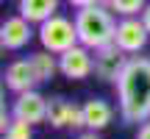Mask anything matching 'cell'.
I'll return each mask as SVG.
<instances>
[{"mask_svg":"<svg viewBox=\"0 0 150 139\" xmlns=\"http://www.w3.org/2000/svg\"><path fill=\"white\" fill-rule=\"evenodd\" d=\"M120 117L128 125H139L150 120V59L131 56L117 84Z\"/></svg>","mask_w":150,"mask_h":139,"instance_id":"1","label":"cell"},{"mask_svg":"<svg viewBox=\"0 0 150 139\" xmlns=\"http://www.w3.org/2000/svg\"><path fill=\"white\" fill-rule=\"evenodd\" d=\"M72 20H75V28H78V42L86 45L89 50L106 48L117 36V14L103 3L78 9Z\"/></svg>","mask_w":150,"mask_h":139,"instance_id":"2","label":"cell"},{"mask_svg":"<svg viewBox=\"0 0 150 139\" xmlns=\"http://www.w3.org/2000/svg\"><path fill=\"white\" fill-rule=\"evenodd\" d=\"M39 42H42L45 50L61 56L64 50H70L72 45H78V28H75V20L64 14H53L50 20H45L39 25Z\"/></svg>","mask_w":150,"mask_h":139,"instance_id":"3","label":"cell"},{"mask_svg":"<svg viewBox=\"0 0 150 139\" xmlns=\"http://www.w3.org/2000/svg\"><path fill=\"white\" fill-rule=\"evenodd\" d=\"M128 59L131 56L125 53L117 42L95 50V78L103 81V84H117L122 70H125V64H128Z\"/></svg>","mask_w":150,"mask_h":139,"instance_id":"4","label":"cell"},{"mask_svg":"<svg viewBox=\"0 0 150 139\" xmlns=\"http://www.w3.org/2000/svg\"><path fill=\"white\" fill-rule=\"evenodd\" d=\"M59 72L70 81H83L95 72V50H89L86 45H72L70 50L59 56Z\"/></svg>","mask_w":150,"mask_h":139,"instance_id":"5","label":"cell"},{"mask_svg":"<svg viewBox=\"0 0 150 139\" xmlns=\"http://www.w3.org/2000/svg\"><path fill=\"white\" fill-rule=\"evenodd\" d=\"M11 114L14 120H22V123H47V97L36 89H28V92H20L11 103Z\"/></svg>","mask_w":150,"mask_h":139,"instance_id":"6","label":"cell"},{"mask_svg":"<svg viewBox=\"0 0 150 139\" xmlns=\"http://www.w3.org/2000/svg\"><path fill=\"white\" fill-rule=\"evenodd\" d=\"M147 39H150V31H147V25H145V20H142V17H120L114 42H117L128 56L145 50Z\"/></svg>","mask_w":150,"mask_h":139,"instance_id":"7","label":"cell"},{"mask_svg":"<svg viewBox=\"0 0 150 139\" xmlns=\"http://www.w3.org/2000/svg\"><path fill=\"white\" fill-rule=\"evenodd\" d=\"M33 22H28L22 14L6 17L3 25H0V48L3 50H22L33 36Z\"/></svg>","mask_w":150,"mask_h":139,"instance_id":"8","label":"cell"},{"mask_svg":"<svg viewBox=\"0 0 150 139\" xmlns=\"http://www.w3.org/2000/svg\"><path fill=\"white\" fill-rule=\"evenodd\" d=\"M3 84H6V89H11L14 95L39 86L36 84V75H33V67H31V59H17V61H11V64L6 67V72H3Z\"/></svg>","mask_w":150,"mask_h":139,"instance_id":"9","label":"cell"},{"mask_svg":"<svg viewBox=\"0 0 150 139\" xmlns=\"http://www.w3.org/2000/svg\"><path fill=\"white\" fill-rule=\"evenodd\" d=\"M83 117H86V128L89 131H103L111 125L114 120V109L108 100L103 97H92V100L83 103Z\"/></svg>","mask_w":150,"mask_h":139,"instance_id":"10","label":"cell"},{"mask_svg":"<svg viewBox=\"0 0 150 139\" xmlns=\"http://www.w3.org/2000/svg\"><path fill=\"white\" fill-rule=\"evenodd\" d=\"M59 3L61 0H20L17 11L33 25H42L45 20H50L53 14H59Z\"/></svg>","mask_w":150,"mask_h":139,"instance_id":"11","label":"cell"},{"mask_svg":"<svg viewBox=\"0 0 150 139\" xmlns=\"http://www.w3.org/2000/svg\"><path fill=\"white\" fill-rule=\"evenodd\" d=\"M31 67H33V75H36V84H47L59 72V56L42 48L39 53L31 56Z\"/></svg>","mask_w":150,"mask_h":139,"instance_id":"12","label":"cell"},{"mask_svg":"<svg viewBox=\"0 0 150 139\" xmlns=\"http://www.w3.org/2000/svg\"><path fill=\"white\" fill-rule=\"evenodd\" d=\"M70 106L72 103L67 100V97H50L47 100V125L50 128H67L70 125Z\"/></svg>","mask_w":150,"mask_h":139,"instance_id":"13","label":"cell"},{"mask_svg":"<svg viewBox=\"0 0 150 139\" xmlns=\"http://www.w3.org/2000/svg\"><path fill=\"white\" fill-rule=\"evenodd\" d=\"M103 6H108L117 17H142L147 0H103Z\"/></svg>","mask_w":150,"mask_h":139,"instance_id":"14","label":"cell"},{"mask_svg":"<svg viewBox=\"0 0 150 139\" xmlns=\"http://www.w3.org/2000/svg\"><path fill=\"white\" fill-rule=\"evenodd\" d=\"M3 139H33V125L22 123V120H14L8 125V131L3 134Z\"/></svg>","mask_w":150,"mask_h":139,"instance_id":"15","label":"cell"},{"mask_svg":"<svg viewBox=\"0 0 150 139\" xmlns=\"http://www.w3.org/2000/svg\"><path fill=\"white\" fill-rule=\"evenodd\" d=\"M67 128H72V131H83L86 128V117H83V106H70V125Z\"/></svg>","mask_w":150,"mask_h":139,"instance_id":"16","label":"cell"},{"mask_svg":"<svg viewBox=\"0 0 150 139\" xmlns=\"http://www.w3.org/2000/svg\"><path fill=\"white\" fill-rule=\"evenodd\" d=\"M67 3L78 11V9H86V6H97V3H103V0H67Z\"/></svg>","mask_w":150,"mask_h":139,"instance_id":"17","label":"cell"},{"mask_svg":"<svg viewBox=\"0 0 150 139\" xmlns=\"http://www.w3.org/2000/svg\"><path fill=\"white\" fill-rule=\"evenodd\" d=\"M136 139H150V120L139 123V131H136Z\"/></svg>","mask_w":150,"mask_h":139,"instance_id":"18","label":"cell"},{"mask_svg":"<svg viewBox=\"0 0 150 139\" xmlns=\"http://www.w3.org/2000/svg\"><path fill=\"white\" fill-rule=\"evenodd\" d=\"M78 139H100V131H89V128H86V131L78 134Z\"/></svg>","mask_w":150,"mask_h":139,"instance_id":"19","label":"cell"},{"mask_svg":"<svg viewBox=\"0 0 150 139\" xmlns=\"http://www.w3.org/2000/svg\"><path fill=\"white\" fill-rule=\"evenodd\" d=\"M142 20H145V25H147V31H150V3L145 6V11H142Z\"/></svg>","mask_w":150,"mask_h":139,"instance_id":"20","label":"cell"}]
</instances>
